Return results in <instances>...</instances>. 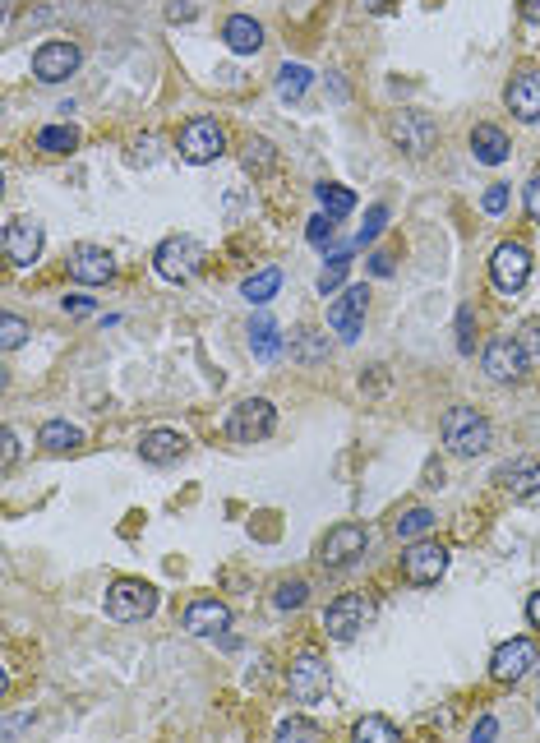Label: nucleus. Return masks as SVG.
<instances>
[{"label": "nucleus", "mask_w": 540, "mask_h": 743, "mask_svg": "<svg viewBox=\"0 0 540 743\" xmlns=\"http://www.w3.org/2000/svg\"><path fill=\"white\" fill-rule=\"evenodd\" d=\"M370 268H374V273H379V277H388V273H393V254H374V259H370Z\"/></svg>", "instance_id": "49530a36"}, {"label": "nucleus", "mask_w": 540, "mask_h": 743, "mask_svg": "<svg viewBox=\"0 0 540 743\" xmlns=\"http://www.w3.org/2000/svg\"><path fill=\"white\" fill-rule=\"evenodd\" d=\"M517 342H522L527 360H540V319H527V324H522V333H517Z\"/></svg>", "instance_id": "a19ab883"}, {"label": "nucleus", "mask_w": 540, "mask_h": 743, "mask_svg": "<svg viewBox=\"0 0 540 743\" xmlns=\"http://www.w3.org/2000/svg\"><path fill=\"white\" fill-rule=\"evenodd\" d=\"M365 545H370L365 527H356V522H342V527H333L324 536V545H319V564H324V568H351L360 554H365Z\"/></svg>", "instance_id": "9b49d317"}, {"label": "nucleus", "mask_w": 540, "mask_h": 743, "mask_svg": "<svg viewBox=\"0 0 540 743\" xmlns=\"http://www.w3.org/2000/svg\"><path fill=\"white\" fill-rule=\"evenodd\" d=\"M517 10H522V19H527V24H540V0H522Z\"/></svg>", "instance_id": "de8ad7c7"}, {"label": "nucleus", "mask_w": 540, "mask_h": 743, "mask_svg": "<svg viewBox=\"0 0 540 743\" xmlns=\"http://www.w3.org/2000/svg\"><path fill=\"white\" fill-rule=\"evenodd\" d=\"M157 610V587L144 582V577H120L107 591V614L116 624H134V619H148Z\"/></svg>", "instance_id": "7ed1b4c3"}, {"label": "nucleus", "mask_w": 540, "mask_h": 743, "mask_svg": "<svg viewBox=\"0 0 540 743\" xmlns=\"http://www.w3.org/2000/svg\"><path fill=\"white\" fill-rule=\"evenodd\" d=\"M37 148L42 153H74L79 148V130L74 125H47V130H37Z\"/></svg>", "instance_id": "c756f323"}, {"label": "nucleus", "mask_w": 540, "mask_h": 743, "mask_svg": "<svg viewBox=\"0 0 540 743\" xmlns=\"http://www.w3.org/2000/svg\"><path fill=\"white\" fill-rule=\"evenodd\" d=\"M430 531H434V513H430V508H407V513L393 522L397 540H420V536H430Z\"/></svg>", "instance_id": "c85d7f7f"}, {"label": "nucleus", "mask_w": 540, "mask_h": 743, "mask_svg": "<svg viewBox=\"0 0 540 743\" xmlns=\"http://www.w3.org/2000/svg\"><path fill=\"white\" fill-rule=\"evenodd\" d=\"M65 314H74V319H79V314H93V300H88V296H65Z\"/></svg>", "instance_id": "37998d69"}, {"label": "nucleus", "mask_w": 540, "mask_h": 743, "mask_svg": "<svg viewBox=\"0 0 540 743\" xmlns=\"http://www.w3.org/2000/svg\"><path fill=\"white\" fill-rule=\"evenodd\" d=\"M494 734H499V720H494V716H485V720H480V725H476V730H471V739H480V743H485V739H494Z\"/></svg>", "instance_id": "a18cd8bd"}, {"label": "nucleus", "mask_w": 540, "mask_h": 743, "mask_svg": "<svg viewBox=\"0 0 540 743\" xmlns=\"http://www.w3.org/2000/svg\"><path fill=\"white\" fill-rule=\"evenodd\" d=\"M536 665V642L531 637H513L490 656V679L494 684H517L522 674Z\"/></svg>", "instance_id": "2eb2a0df"}, {"label": "nucleus", "mask_w": 540, "mask_h": 743, "mask_svg": "<svg viewBox=\"0 0 540 743\" xmlns=\"http://www.w3.org/2000/svg\"><path fill=\"white\" fill-rule=\"evenodd\" d=\"M471 319H476V314H471V305H462V310H457V351H462V356H471V351H476V337H471Z\"/></svg>", "instance_id": "58836bf2"}, {"label": "nucleus", "mask_w": 540, "mask_h": 743, "mask_svg": "<svg viewBox=\"0 0 540 743\" xmlns=\"http://www.w3.org/2000/svg\"><path fill=\"white\" fill-rule=\"evenodd\" d=\"M522 365H527V351H522V342H517V337H494L490 347H485V374H490L494 384H508V379H517V374H522Z\"/></svg>", "instance_id": "f3484780"}, {"label": "nucleus", "mask_w": 540, "mask_h": 743, "mask_svg": "<svg viewBox=\"0 0 540 743\" xmlns=\"http://www.w3.org/2000/svg\"><path fill=\"white\" fill-rule=\"evenodd\" d=\"M333 231H337V217L333 213H319V217H310V231H305V236H310V245H328V240H333Z\"/></svg>", "instance_id": "ea45409f"}, {"label": "nucleus", "mask_w": 540, "mask_h": 743, "mask_svg": "<svg viewBox=\"0 0 540 743\" xmlns=\"http://www.w3.org/2000/svg\"><path fill=\"white\" fill-rule=\"evenodd\" d=\"M374 619V600L360 596V591H347V596H337L333 605L324 610V628L333 642H356L360 628Z\"/></svg>", "instance_id": "39448f33"}, {"label": "nucleus", "mask_w": 540, "mask_h": 743, "mask_svg": "<svg viewBox=\"0 0 540 743\" xmlns=\"http://www.w3.org/2000/svg\"><path fill=\"white\" fill-rule=\"evenodd\" d=\"M185 448H190V439H185L180 430H148L144 439H139V457L153 462V467H171V462H180Z\"/></svg>", "instance_id": "6ab92c4d"}, {"label": "nucleus", "mask_w": 540, "mask_h": 743, "mask_svg": "<svg viewBox=\"0 0 540 743\" xmlns=\"http://www.w3.org/2000/svg\"><path fill=\"white\" fill-rule=\"evenodd\" d=\"M5 259L14 268H33L42 259V222L33 217H14L10 227H5Z\"/></svg>", "instance_id": "4468645a"}, {"label": "nucleus", "mask_w": 540, "mask_h": 743, "mask_svg": "<svg viewBox=\"0 0 540 743\" xmlns=\"http://www.w3.org/2000/svg\"><path fill=\"white\" fill-rule=\"evenodd\" d=\"M250 351L259 360H277V356H282V333H277L273 319H254V324H250Z\"/></svg>", "instance_id": "bb28decb"}, {"label": "nucleus", "mask_w": 540, "mask_h": 743, "mask_svg": "<svg viewBox=\"0 0 540 743\" xmlns=\"http://www.w3.org/2000/svg\"><path fill=\"white\" fill-rule=\"evenodd\" d=\"M314 194H319L324 213H333V217H347L351 208H356V194H351L347 185H337V180H319V185H314Z\"/></svg>", "instance_id": "cd10ccee"}, {"label": "nucleus", "mask_w": 540, "mask_h": 743, "mask_svg": "<svg viewBox=\"0 0 540 743\" xmlns=\"http://www.w3.org/2000/svg\"><path fill=\"white\" fill-rule=\"evenodd\" d=\"M222 628H231V610L222 600H194V605H185V633L213 637Z\"/></svg>", "instance_id": "aec40b11"}, {"label": "nucleus", "mask_w": 540, "mask_h": 743, "mask_svg": "<svg viewBox=\"0 0 540 743\" xmlns=\"http://www.w3.org/2000/svg\"><path fill=\"white\" fill-rule=\"evenodd\" d=\"M365 310H370V287H347L328 305V328H333L342 342H356L360 324H365Z\"/></svg>", "instance_id": "f8f14e48"}, {"label": "nucleus", "mask_w": 540, "mask_h": 743, "mask_svg": "<svg viewBox=\"0 0 540 743\" xmlns=\"http://www.w3.org/2000/svg\"><path fill=\"white\" fill-rule=\"evenodd\" d=\"M176 144H180V157H185L190 167H208V162H217V157L227 153V130L208 116H194L190 125L180 130Z\"/></svg>", "instance_id": "20e7f679"}, {"label": "nucleus", "mask_w": 540, "mask_h": 743, "mask_svg": "<svg viewBox=\"0 0 540 743\" xmlns=\"http://www.w3.org/2000/svg\"><path fill=\"white\" fill-rule=\"evenodd\" d=\"M287 684H291V697H296V702H319V697H328V688H333L328 660L319 656V651H300L287 670Z\"/></svg>", "instance_id": "0eeeda50"}, {"label": "nucleus", "mask_w": 540, "mask_h": 743, "mask_svg": "<svg viewBox=\"0 0 540 743\" xmlns=\"http://www.w3.org/2000/svg\"><path fill=\"white\" fill-rule=\"evenodd\" d=\"M490 277H494V287L499 291L517 296L531 277V250L522 245V240H504V245L490 254Z\"/></svg>", "instance_id": "6e6552de"}, {"label": "nucleus", "mask_w": 540, "mask_h": 743, "mask_svg": "<svg viewBox=\"0 0 540 743\" xmlns=\"http://www.w3.org/2000/svg\"><path fill=\"white\" fill-rule=\"evenodd\" d=\"M305 596H310V587H305V582H282V587H277V596H273V605H277V610H300V605H305Z\"/></svg>", "instance_id": "e433bc0d"}, {"label": "nucleus", "mask_w": 540, "mask_h": 743, "mask_svg": "<svg viewBox=\"0 0 540 743\" xmlns=\"http://www.w3.org/2000/svg\"><path fill=\"white\" fill-rule=\"evenodd\" d=\"M508 199H513V190H508V185H499V180H494L490 190L480 194V208H485V213H490V217H499V213H504V208H508Z\"/></svg>", "instance_id": "4c0bfd02"}, {"label": "nucleus", "mask_w": 540, "mask_h": 743, "mask_svg": "<svg viewBox=\"0 0 540 743\" xmlns=\"http://www.w3.org/2000/svg\"><path fill=\"white\" fill-rule=\"evenodd\" d=\"M0 444H5V467H14V462H19V439H14V430L0 434Z\"/></svg>", "instance_id": "c03bdc74"}, {"label": "nucleus", "mask_w": 540, "mask_h": 743, "mask_svg": "<svg viewBox=\"0 0 540 743\" xmlns=\"http://www.w3.org/2000/svg\"><path fill=\"white\" fill-rule=\"evenodd\" d=\"M37 444L47 448V453H70V448L84 444V434H79V425H70V420H47V425L37 430Z\"/></svg>", "instance_id": "b1692460"}, {"label": "nucleus", "mask_w": 540, "mask_h": 743, "mask_svg": "<svg viewBox=\"0 0 540 743\" xmlns=\"http://www.w3.org/2000/svg\"><path fill=\"white\" fill-rule=\"evenodd\" d=\"M490 420L480 416L476 407H453L444 416V448L453 457H480L490 453Z\"/></svg>", "instance_id": "f257e3e1"}, {"label": "nucleus", "mask_w": 540, "mask_h": 743, "mask_svg": "<svg viewBox=\"0 0 540 743\" xmlns=\"http://www.w3.org/2000/svg\"><path fill=\"white\" fill-rule=\"evenodd\" d=\"M471 153L485 167H499V162H508V134L499 125H476L471 130Z\"/></svg>", "instance_id": "5701e85b"}, {"label": "nucleus", "mask_w": 540, "mask_h": 743, "mask_svg": "<svg viewBox=\"0 0 540 743\" xmlns=\"http://www.w3.org/2000/svg\"><path fill=\"white\" fill-rule=\"evenodd\" d=\"M222 42H227L236 56H254V51L264 47V24L250 19V14H231L227 24H222Z\"/></svg>", "instance_id": "412c9836"}, {"label": "nucleus", "mask_w": 540, "mask_h": 743, "mask_svg": "<svg viewBox=\"0 0 540 743\" xmlns=\"http://www.w3.org/2000/svg\"><path fill=\"white\" fill-rule=\"evenodd\" d=\"M79 47L74 42H42V47L33 51V74L37 84H65L74 70H79Z\"/></svg>", "instance_id": "ddd939ff"}, {"label": "nucleus", "mask_w": 540, "mask_h": 743, "mask_svg": "<svg viewBox=\"0 0 540 743\" xmlns=\"http://www.w3.org/2000/svg\"><path fill=\"white\" fill-rule=\"evenodd\" d=\"M277 287H282V268H259V273H250L240 282V296L250 305H268L277 296Z\"/></svg>", "instance_id": "393cba45"}, {"label": "nucleus", "mask_w": 540, "mask_h": 743, "mask_svg": "<svg viewBox=\"0 0 540 743\" xmlns=\"http://www.w3.org/2000/svg\"><path fill=\"white\" fill-rule=\"evenodd\" d=\"M494 480H499L513 499H531V494H540V462H508V467H499Z\"/></svg>", "instance_id": "4be33fe9"}, {"label": "nucleus", "mask_w": 540, "mask_h": 743, "mask_svg": "<svg viewBox=\"0 0 540 743\" xmlns=\"http://www.w3.org/2000/svg\"><path fill=\"white\" fill-rule=\"evenodd\" d=\"M70 277L84 282V287H102L116 277V254L102 250V245H74L70 250Z\"/></svg>", "instance_id": "dca6fc26"}, {"label": "nucleus", "mask_w": 540, "mask_h": 743, "mask_svg": "<svg viewBox=\"0 0 540 743\" xmlns=\"http://www.w3.org/2000/svg\"><path fill=\"white\" fill-rule=\"evenodd\" d=\"M171 19H194V5H171Z\"/></svg>", "instance_id": "8fccbe9b"}, {"label": "nucleus", "mask_w": 540, "mask_h": 743, "mask_svg": "<svg viewBox=\"0 0 540 743\" xmlns=\"http://www.w3.org/2000/svg\"><path fill=\"white\" fill-rule=\"evenodd\" d=\"M402 573H407V582H416V587H434V582L448 573V550L439 540H416V545L402 554Z\"/></svg>", "instance_id": "9d476101"}, {"label": "nucleus", "mask_w": 540, "mask_h": 743, "mask_svg": "<svg viewBox=\"0 0 540 743\" xmlns=\"http://www.w3.org/2000/svg\"><path fill=\"white\" fill-rule=\"evenodd\" d=\"M277 739L282 743H310V739H324V730H319V725H314V720H305V716H291V720H282V725H277Z\"/></svg>", "instance_id": "473e14b6"}, {"label": "nucleus", "mask_w": 540, "mask_h": 743, "mask_svg": "<svg viewBox=\"0 0 540 743\" xmlns=\"http://www.w3.org/2000/svg\"><path fill=\"white\" fill-rule=\"evenodd\" d=\"M277 425V411L268 397H245V402H236V411H231L227 420V434L236 439V444H259V439H268Z\"/></svg>", "instance_id": "423d86ee"}, {"label": "nucleus", "mask_w": 540, "mask_h": 743, "mask_svg": "<svg viewBox=\"0 0 540 743\" xmlns=\"http://www.w3.org/2000/svg\"><path fill=\"white\" fill-rule=\"evenodd\" d=\"M153 268L167 277V282H194L199 268H204V245L194 236H167L153 250Z\"/></svg>", "instance_id": "f03ea898"}, {"label": "nucleus", "mask_w": 540, "mask_h": 743, "mask_svg": "<svg viewBox=\"0 0 540 743\" xmlns=\"http://www.w3.org/2000/svg\"><path fill=\"white\" fill-rule=\"evenodd\" d=\"M24 342H28V324L19 314H5V319H0V347L14 351V347H24Z\"/></svg>", "instance_id": "c9c22d12"}, {"label": "nucleus", "mask_w": 540, "mask_h": 743, "mask_svg": "<svg viewBox=\"0 0 540 743\" xmlns=\"http://www.w3.org/2000/svg\"><path fill=\"white\" fill-rule=\"evenodd\" d=\"M347 268H351V250H337L333 264H324V273H319V291H324V296H333V291L347 282Z\"/></svg>", "instance_id": "2f4dec72"}, {"label": "nucleus", "mask_w": 540, "mask_h": 743, "mask_svg": "<svg viewBox=\"0 0 540 743\" xmlns=\"http://www.w3.org/2000/svg\"><path fill=\"white\" fill-rule=\"evenodd\" d=\"M356 739L360 743H365V739H370V743H393V739H402V730H397L388 716H365L356 725Z\"/></svg>", "instance_id": "7c9ffc66"}, {"label": "nucleus", "mask_w": 540, "mask_h": 743, "mask_svg": "<svg viewBox=\"0 0 540 743\" xmlns=\"http://www.w3.org/2000/svg\"><path fill=\"white\" fill-rule=\"evenodd\" d=\"M384 222H388V208H384V204H374L370 213H365V227L356 231V250L374 245V240H379V231H384Z\"/></svg>", "instance_id": "f704fd0d"}, {"label": "nucleus", "mask_w": 540, "mask_h": 743, "mask_svg": "<svg viewBox=\"0 0 540 743\" xmlns=\"http://www.w3.org/2000/svg\"><path fill=\"white\" fill-rule=\"evenodd\" d=\"M273 144L268 139H250L245 144V171H254V176H264V171H273Z\"/></svg>", "instance_id": "72a5a7b5"}, {"label": "nucleus", "mask_w": 540, "mask_h": 743, "mask_svg": "<svg viewBox=\"0 0 540 743\" xmlns=\"http://www.w3.org/2000/svg\"><path fill=\"white\" fill-rule=\"evenodd\" d=\"M388 134H393V144L402 148V153L425 157L434 148V134H439V125H434L425 111H397V116L388 120Z\"/></svg>", "instance_id": "1a4fd4ad"}, {"label": "nucleus", "mask_w": 540, "mask_h": 743, "mask_svg": "<svg viewBox=\"0 0 540 743\" xmlns=\"http://www.w3.org/2000/svg\"><path fill=\"white\" fill-rule=\"evenodd\" d=\"M504 102H508V111H513L517 120L536 125V120H540V74L517 70L513 79H508V88H504Z\"/></svg>", "instance_id": "a211bd4d"}, {"label": "nucleus", "mask_w": 540, "mask_h": 743, "mask_svg": "<svg viewBox=\"0 0 540 743\" xmlns=\"http://www.w3.org/2000/svg\"><path fill=\"white\" fill-rule=\"evenodd\" d=\"M310 84H314L310 65H291V60H287V65L277 70V97H282V102H300Z\"/></svg>", "instance_id": "a878e982"}, {"label": "nucleus", "mask_w": 540, "mask_h": 743, "mask_svg": "<svg viewBox=\"0 0 540 743\" xmlns=\"http://www.w3.org/2000/svg\"><path fill=\"white\" fill-rule=\"evenodd\" d=\"M527 619H531V628H540V591H531V600H527Z\"/></svg>", "instance_id": "09e8293b"}, {"label": "nucleus", "mask_w": 540, "mask_h": 743, "mask_svg": "<svg viewBox=\"0 0 540 743\" xmlns=\"http://www.w3.org/2000/svg\"><path fill=\"white\" fill-rule=\"evenodd\" d=\"M527 217H531V222H540V171L527 180Z\"/></svg>", "instance_id": "79ce46f5"}, {"label": "nucleus", "mask_w": 540, "mask_h": 743, "mask_svg": "<svg viewBox=\"0 0 540 743\" xmlns=\"http://www.w3.org/2000/svg\"><path fill=\"white\" fill-rule=\"evenodd\" d=\"M388 5H393V0H365V10H370V14H384Z\"/></svg>", "instance_id": "3c124183"}]
</instances>
